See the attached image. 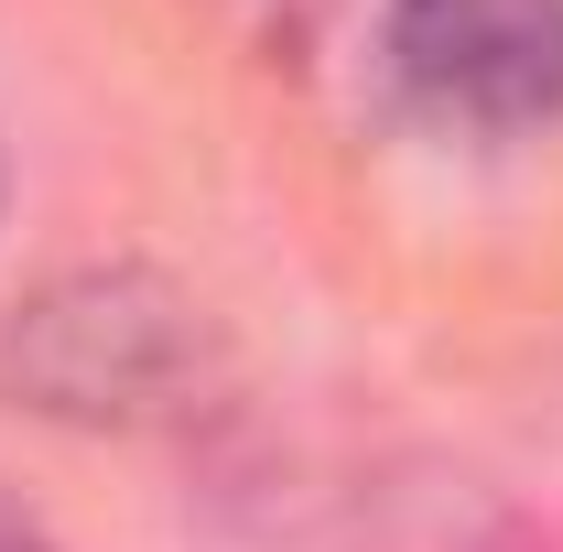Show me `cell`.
Returning <instances> with one entry per match:
<instances>
[{"label": "cell", "mask_w": 563, "mask_h": 552, "mask_svg": "<svg viewBox=\"0 0 563 552\" xmlns=\"http://www.w3.org/2000/svg\"><path fill=\"white\" fill-rule=\"evenodd\" d=\"M390 55L422 109L531 131L563 109V0H390Z\"/></svg>", "instance_id": "3957f363"}, {"label": "cell", "mask_w": 563, "mask_h": 552, "mask_svg": "<svg viewBox=\"0 0 563 552\" xmlns=\"http://www.w3.org/2000/svg\"><path fill=\"white\" fill-rule=\"evenodd\" d=\"M0 552H44V542H33V520H11V509H0Z\"/></svg>", "instance_id": "277c9868"}, {"label": "cell", "mask_w": 563, "mask_h": 552, "mask_svg": "<svg viewBox=\"0 0 563 552\" xmlns=\"http://www.w3.org/2000/svg\"><path fill=\"white\" fill-rule=\"evenodd\" d=\"M196 552H520V531L444 466L412 455H325L272 466L207 520Z\"/></svg>", "instance_id": "7a4b0ae2"}, {"label": "cell", "mask_w": 563, "mask_h": 552, "mask_svg": "<svg viewBox=\"0 0 563 552\" xmlns=\"http://www.w3.org/2000/svg\"><path fill=\"white\" fill-rule=\"evenodd\" d=\"M11 390L66 422H163L207 379V314L152 272H66L0 346Z\"/></svg>", "instance_id": "6da1fadb"}]
</instances>
